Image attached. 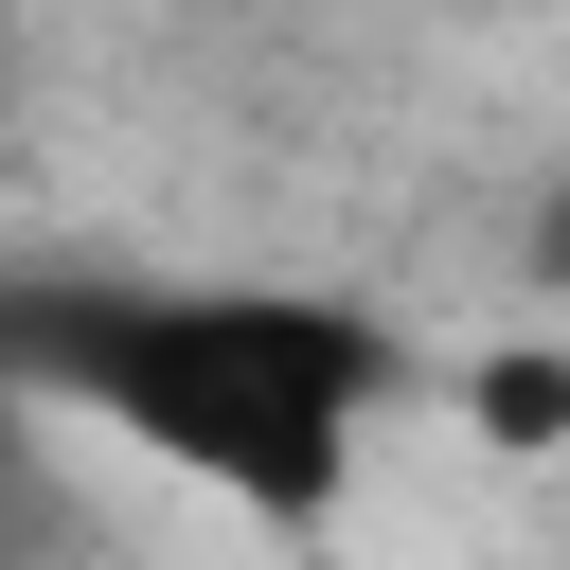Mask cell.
<instances>
[{
  "label": "cell",
  "instance_id": "cell-1",
  "mask_svg": "<svg viewBox=\"0 0 570 570\" xmlns=\"http://www.w3.org/2000/svg\"><path fill=\"white\" fill-rule=\"evenodd\" d=\"M0 392L125 428L267 534H321L374 410L410 392V338L321 285H0Z\"/></svg>",
  "mask_w": 570,
  "mask_h": 570
},
{
  "label": "cell",
  "instance_id": "cell-2",
  "mask_svg": "<svg viewBox=\"0 0 570 570\" xmlns=\"http://www.w3.org/2000/svg\"><path fill=\"white\" fill-rule=\"evenodd\" d=\"M463 428H481L499 463H552V445H570V338H499V356H463Z\"/></svg>",
  "mask_w": 570,
  "mask_h": 570
},
{
  "label": "cell",
  "instance_id": "cell-3",
  "mask_svg": "<svg viewBox=\"0 0 570 570\" xmlns=\"http://www.w3.org/2000/svg\"><path fill=\"white\" fill-rule=\"evenodd\" d=\"M534 285H552V338H570V178H552V214H534Z\"/></svg>",
  "mask_w": 570,
  "mask_h": 570
}]
</instances>
